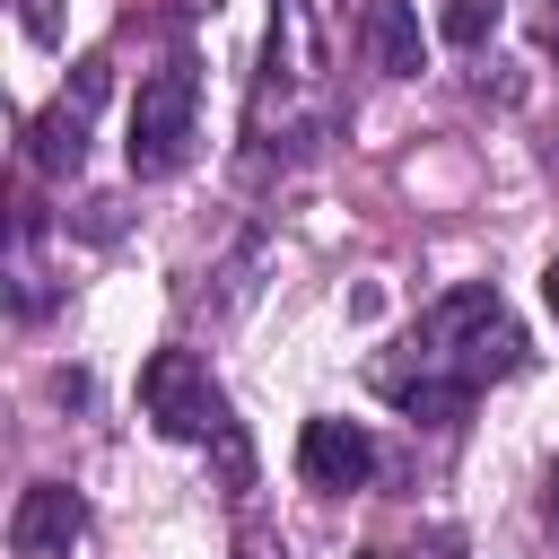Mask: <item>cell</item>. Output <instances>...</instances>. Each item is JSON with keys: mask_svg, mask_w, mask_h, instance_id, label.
Masks as SVG:
<instances>
[{"mask_svg": "<svg viewBox=\"0 0 559 559\" xmlns=\"http://www.w3.org/2000/svg\"><path fill=\"white\" fill-rule=\"evenodd\" d=\"M297 472L314 480V489H367L376 480V437L358 428V419H306L297 428Z\"/></svg>", "mask_w": 559, "mask_h": 559, "instance_id": "obj_6", "label": "cell"}, {"mask_svg": "<svg viewBox=\"0 0 559 559\" xmlns=\"http://www.w3.org/2000/svg\"><path fill=\"white\" fill-rule=\"evenodd\" d=\"M140 411H148V428H157V437H175V445L236 437V419H227V393L210 384V367H201L192 349H157V358L140 367Z\"/></svg>", "mask_w": 559, "mask_h": 559, "instance_id": "obj_3", "label": "cell"}, {"mask_svg": "<svg viewBox=\"0 0 559 559\" xmlns=\"http://www.w3.org/2000/svg\"><path fill=\"white\" fill-rule=\"evenodd\" d=\"M542 524L559 533V463H550V480H542Z\"/></svg>", "mask_w": 559, "mask_h": 559, "instance_id": "obj_10", "label": "cell"}, {"mask_svg": "<svg viewBox=\"0 0 559 559\" xmlns=\"http://www.w3.org/2000/svg\"><path fill=\"white\" fill-rule=\"evenodd\" d=\"M105 87H114V70H105V52H87L79 70H70V87H61V105H44L35 114V166L44 175H79V157H87V122H96V105H105Z\"/></svg>", "mask_w": 559, "mask_h": 559, "instance_id": "obj_4", "label": "cell"}, {"mask_svg": "<svg viewBox=\"0 0 559 559\" xmlns=\"http://www.w3.org/2000/svg\"><path fill=\"white\" fill-rule=\"evenodd\" d=\"M192 122H201V70L175 52V61L148 70L140 96H131V140H122L131 175H175V166L192 157Z\"/></svg>", "mask_w": 559, "mask_h": 559, "instance_id": "obj_2", "label": "cell"}, {"mask_svg": "<svg viewBox=\"0 0 559 559\" xmlns=\"http://www.w3.org/2000/svg\"><path fill=\"white\" fill-rule=\"evenodd\" d=\"M236 559H262V550H236Z\"/></svg>", "mask_w": 559, "mask_h": 559, "instance_id": "obj_12", "label": "cell"}, {"mask_svg": "<svg viewBox=\"0 0 559 559\" xmlns=\"http://www.w3.org/2000/svg\"><path fill=\"white\" fill-rule=\"evenodd\" d=\"M550 9H559V0H550Z\"/></svg>", "mask_w": 559, "mask_h": 559, "instance_id": "obj_13", "label": "cell"}, {"mask_svg": "<svg viewBox=\"0 0 559 559\" xmlns=\"http://www.w3.org/2000/svg\"><path fill=\"white\" fill-rule=\"evenodd\" d=\"M358 44H367V61L384 70V79H419V9L411 0H367V17H358Z\"/></svg>", "mask_w": 559, "mask_h": 559, "instance_id": "obj_7", "label": "cell"}, {"mask_svg": "<svg viewBox=\"0 0 559 559\" xmlns=\"http://www.w3.org/2000/svg\"><path fill=\"white\" fill-rule=\"evenodd\" d=\"M437 35H445V44H463V52H472V44H489V35H498V0H445Z\"/></svg>", "mask_w": 559, "mask_h": 559, "instance_id": "obj_8", "label": "cell"}, {"mask_svg": "<svg viewBox=\"0 0 559 559\" xmlns=\"http://www.w3.org/2000/svg\"><path fill=\"white\" fill-rule=\"evenodd\" d=\"M52 26H61V17H52V0H26V35H44V44H52Z\"/></svg>", "mask_w": 559, "mask_h": 559, "instance_id": "obj_9", "label": "cell"}, {"mask_svg": "<svg viewBox=\"0 0 559 559\" xmlns=\"http://www.w3.org/2000/svg\"><path fill=\"white\" fill-rule=\"evenodd\" d=\"M402 358L411 367H445L463 384H489V376H515L524 367V332H515V314H507V297L489 280H463V288H445L419 314V332L402 341Z\"/></svg>", "mask_w": 559, "mask_h": 559, "instance_id": "obj_1", "label": "cell"}, {"mask_svg": "<svg viewBox=\"0 0 559 559\" xmlns=\"http://www.w3.org/2000/svg\"><path fill=\"white\" fill-rule=\"evenodd\" d=\"M542 297H550V314H559V262H550V271H542Z\"/></svg>", "mask_w": 559, "mask_h": 559, "instance_id": "obj_11", "label": "cell"}, {"mask_svg": "<svg viewBox=\"0 0 559 559\" xmlns=\"http://www.w3.org/2000/svg\"><path fill=\"white\" fill-rule=\"evenodd\" d=\"M87 533V498L61 480H26L9 507V550L17 559H70V542Z\"/></svg>", "mask_w": 559, "mask_h": 559, "instance_id": "obj_5", "label": "cell"}]
</instances>
